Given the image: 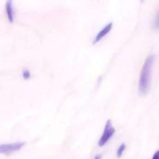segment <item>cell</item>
Returning <instances> with one entry per match:
<instances>
[{
	"mask_svg": "<svg viewBox=\"0 0 159 159\" xmlns=\"http://www.w3.org/2000/svg\"><path fill=\"white\" fill-rule=\"evenodd\" d=\"M126 146L125 143H122L120 146L117 149V151H116V156H117V157H121L122 155L123 154V152L125 151V150H126Z\"/></svg>",
	"mask_w": 159,
	"mask_h": 159,
	"instance_id": "cell-6",
	"label": "cell"
},
{
	"mask_svg": "<svg viewBox=\"0 0 159 159\" xmlns=\"http://www.w3.org/2000/svg\"><path fill=\"white\" fill-rule=\"evenodd\" d=\"M116 133V129L111 125V120H108L105 124V129H104L103 134H102V137H101L100 140L98 141V146L103 147L108 142V140L112 137Z\"/></svg>",
	"mask_w": 159,
	"mask_h": 159,
	"instance_id": "cell-2",
	"label": "cell"
},
{
	"mask_svg": "<svg viewBox=\"0 0 159 159\" xmlns=\"http://www.w3.org/2000/svg\"><path fill=\"white\" fill-rule=\"evenodd\" d=\"M25 142H16L11 143H2L0 144V154L10 155L12 153L20 151L24 145Z\"/></svg>",
	"mask_w": 159,
	"mask_h": 159,
	"instance_id": "cell-3",
	"label": "cell"
},
{
	"mask_svg": "<svg viewBox=\"0 0 159 159\" xmlns=\"http://www.w3.org/2000/svg\"><path fill=\"white\" fill-rule=\"evenodd\" d=\"M22 76L24 80H27L30 79V77H31V73L28 70H24L22 73Z\"/></svg>",
	"mask_w": 159,
	"mask_h": 159,
	"instance_id": "cell-8",
	"label": "cell"
},
{
	"mask_svg": "<svg viewBox=\"0 0 159 159\" xmlns=\"http://www.w3.org/2000/svg\"><path fill=\"white\" fill-rule=\"evenodd\" d=\"M112 26H113V24L111 22H110L108 23L105 27H103V28H102V30L97 34V35H96L95 38H94V42H94V44H97L98 42H100L101 40H102L104 37L106 36V35L111 31V28H112Z\"/></svg>",
	"mask_w": 159,
	"mask_h": 159,
	"instance_id": "cell-5",
	"label": "cell"
},
{
	"mask_svg": "<svg viewBox=\"0 0 159 159\" xmlns=\"http://www.w3.org/2000/svg\"><path fill=\"white\" fill-rule=\"evenodd\" d=\"M5 10L9 22H10V24H13V21H14L15 16L14 9H13V0H7L5 5Z\"/></svg>",
	"mask_w": 159,
	"mask_h": 159,
	"instance_id": "cell-4",
	"label": "cell"
},
{
	"mask_svg": "<svg viewBox=\"0 0 159 159\" xmlns=\"http://www.w3.org/2000/svg\"><path fill=\"white\" fill-rule=\"evenodd\" d=\"M154 57L153 55L148 56L143 63L139 80V92L140 94H146L150 88L151 75L152 70V66L154 63Z\"/></svg>",
	"mask_w": 159,
	"mask_h": 159,
	"instance_id": "cell-1",
	"label": "cell"
},
{
	"mask_svg": "<svg viewBox=\"0 0 159 159\" xmlns=\"http://www.w3.org/2000/svg\"><path fill=\"white\" fill-rule=\"evenodd\" d=\"M151 159H159V150H157V151L154 153Z\"/></svg>",
	"mask_w": 159,
	"mask_h": 159,
	"instance_id": "cell-9",
	"label": "cell"
},
{
	"mask_svg": "<svg viewBox=\"0 0 159 159\" xmlns=\"http://www.w3.org/2000/svg\"><path fill=\"white\" fill-rule=\"evenodd\" d=\"M153 25H154V28L155 29V30H159V10L157 12V13H156V16H155V18H154Z\"/></svg>",
	"mask_w": 159,
	"mask_h": 159,
	"instance_id": "cell-7",
	"label": "cell"
},
{
	"mask_svg": "<svg viewBox=\"0 0 159 159\" xmlns=\"http://www.w3.org/2000/svg\"><path fill=\"white\" fill-rule=\"evenodd\" d=\"M142 1H143V0H142Z\"/></svg>",
	"mask_w": 159,
	"mask_h": 159,
	"instance_id": "cell-11",
	"label": "cell"
},
{
	"mask_svg": "<svg viewBox=\"0 0 159 159\" xmlns=\"http://www.w3.org/2000/svg\"><path fill=\"white\" fill-rule=\"evenodd\" d=\"M94 159H102V155L101 154H98L94 157Z\"/></svg>",
	"mask_w": 159,
	"mask_h": 159,
	"instance_id": "cell-10",
	"label": "cell"
}]
</instances>
